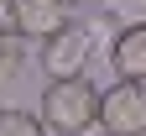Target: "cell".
<instances>
[{
	"label": "cell",
	"mask_w": 146,
	"mask_h": 136,
	"mask_svg": "<svg viewBox=\"0 0 146 136\" xmlns=\"http://www.w3.org/2000/svg\"><path fill=\"white\" fill-rule=\"evenodd\" d=\"M21 68H26V37L16 31V26H5V21H0V84H5V79H16Z\"/></svg>",
	"instance_id": "cell-6"
},
{
	"label": "cell",
	"mask_w": 146,
	"mask_h": 136,
	"mask_svg": "<svg viewBox=\"0 0 146 136\" xmlns=\"http://www.w3.org/2000/svg\"><path fill=\"white\" fill-rule=\"evenodd\" d=\"M99 94L104 89H94V79H52L47 89H42V126L52 131V136H89L99 126Z\"/></svg>",
	"instance_id": "cell-1"
},
{
	"label": "cell",
	"mask_w": 146,
	"mask_h": 136,
	"mask_svg": "<svg viewBox=\"0 0 146 136\" xmlns=\"http://www.w3.org/2000/svg\"><path fill=\"white\" fill-rule=\"evenodd\" d=\"M0 136H52L42 126V115H31V110H5L0 115Z\"/></svg>",
	"instance_id": "cell-7"
},
{
	"label": "cell",
	"mask_w": 146,
	"mask_h": 136,
	"mask_svg": "<svg viewBox=\"0 0 146 136\" xmlns=\"http://www.w3.org/2000/svg\"><path fill=\"white\" fill-rule=\"evenodd\" d=\"M68 21V0H5V26H16L26 42H47Z\"/></svg>",
	"instance_id": "cell-4"
},
{
	"label": "cell",
	"mask_w": 146,
	"mask_h": 136,
	"mask_svg": "<svg viewBox=\"0 0 146 136\" xmlns=\"http://www.w3.org/2000/svg\"><path fill=\"white\" fill-rule=\"evenodd\" d=\"M68 5H89V11H94V5H110V0H68Z\"/></svg>",
	"instance_id": "cell-8"
},
{
	"label": "cell",
	"mask_w": 146,
	"mask_h": 136,
	"mask_svg": "<svg viewBox=\"0 0 146 136\" xmlns=\"http://www.w3.org/2000/svg\"><path fill=\"white\" fill-rule=\"evenodd\" d=\"M94 37H89L84 21H68L58 37H47L42 42V68H47V79H84V68L94 63Z\"/></svg>",
	"instance_id": "cell-2"
},
{
	"label": "cell",
	"mask_w": 146,
	"mask_h": 136,
	"mask_svg": "<svg viewBox=\"0 0 146 136\" xmlns=\"http://www.w3.org/2000/svg\"><path fill=\"white\" fill-rule=\"evenodd\" d=\"M141 136H146V131H141Z\"/></svg>",
	"instance_id": "cell-10"
},
{
	"label": "cell",
	"mask_w": 146,
	"mask_h": 136,
	"mask_svg": "<svg viewBox=\"0 0 146 136\" xmlns=\"http://www.w3.org/2000/svg\"><path fill=\"white\" fill-rule=\"evenodd\" d=\"M110 68L115 79H131V84H146V21H125L110 42Z\"/></svg>",
	"instance_id": "cell-5"
},
{
	"label": "cell",
	"mask_w": 146,
	"mask_h": 136,
	"mask_svg": "<svg viewBox=\"0 0 146 136\" xmlns=\"http://www.w3.org/2000/svg\"><path fill=\"white\" fill-rule=\"evenodd\" d=\"M0 115H5V105H0Z\"/></svg>",
	"instance_id": "cell-9"
},
{
	"label": "cell",
	"mask_w": 146,
	"mask_h": 136,
	"mask_svg": "<svg viewBox=\"0 0 146 136\" xmlns=\"http://www.w3.org/2000/svg\"><path fill=\"white\" fill-rule=\"evenodd\" d=\"M99 131L104 136H141L146 131V84H110L99 94Z\"/></svg>",
	"instance_id": "cell-3"
}]
</instances>
